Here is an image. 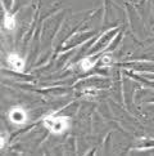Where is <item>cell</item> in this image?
Here are the masks:
<instances>
[{"instance_id": "cell-1", "label": "cell", "mask_w": 154, "mask_h": 156, "mask_svg": "<svg viewBox=\"0 0 154 156\" xmlns=\"http://www.w3.org/2000/svg\"><path fill=\"white\" fill-rule=\"evenodd\" d=\"M42 125L46 129L53 133V134H63L69 128L71 121L67 116H57V115H49L42 119Z\"/></svg>"}, {"instance_id": "cell-2", "label": "cell", "mask_w": 154, "mask_h": 156, "mask_svg": "<svg viewBox=\"0 0 154 156\" xmlns=\"http://www.w3.org/2000/svg\"><path fill=\"white\" fill-rule=\"evenodd\" d=\"M8 119L10 122H13L15 125H22L27 121L28 115H27V111L23 107H21V106H13L8 112Z\"/></svg>"}, {"instance_id": "cell-3", "label": "cell", "mask_w": 154, "mask_h": 156, "mask_svg": "<svg viewBox=\"0 0 154 156\" xmlns=\"http://www.w3.org/2000/svg\"><path fill=\"white\" fill-rule=\"evenodd\" d=\"M7 63L15 72H22L25 70V59L17 53H10L7 57Z\"/></svg>"}, {"instance_id": "cell-4", "label": "cell", "mask_w": 154, "mask_h": 156, "mask_svg": "<svg viewBox=\"0 0 154 156\" xmlns=\"http://www.w3.org/2000/svg\"><path fill=\"white\" fill-rule=\"evenodd\" d=\"M3 25L7 30L12 31L15 29V26H17V20H15V17L13 14H9V13H5L4 16V20H3Z\"/></svg>"}, {"instance_id": "cell-5", "label": "cell", "mask_w": 154, "mask_h": 156, "mask_svg": "<svg viewBox=\"0 0 154 156\" xmlns=\"http://www.w3.org/2000/svg\"><path fill=\"white\" fill-rule=\"evenodd\" d=\"M80 66H81V69L84 71H89L95 66V61L92 59L91 57H86L80 62Z\"/></svg>"}, {"instance_id": "cell-6", "label": "cell", "mask_w": 154, "mask_h": 156, "mask_svg": "<svg viewBox=\"0 0 154 156\" xmlns=\"http://www.w3.org/2000/svg\"><path fill=\"white\" fill-rule=\"evenodd\" d=\"M112 62H113V58H112V55L107 54V55H103V57H102V63H103V65L108 66V65H111Z\"/></svg>"}, {"instance_id": "cell-7", "label": "cell", "mask_w": 154, "mask_h": 156, "mask_svg": "<svg viewBox=\"0 0 154 156\" xmlns=\"http://www.w3.org/2000/svg\"><path fill=\"white\" fill-rule=\"evenodd\" d=\"M5 143H7V136H5L4 133H0V150L4 148Z\"/></svg>"}]
</instances>
